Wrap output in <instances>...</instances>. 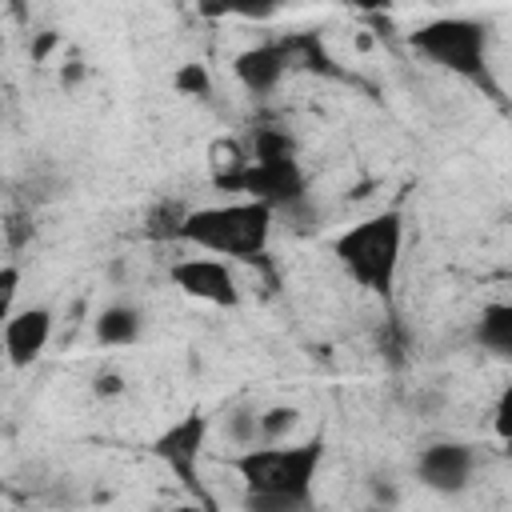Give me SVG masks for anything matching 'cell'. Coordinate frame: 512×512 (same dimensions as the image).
<instances>
[{"label":"cell","mask_w":512,"mask_h":512,"mask_svg":"<svg viewBox=\"0 0 512 512\" xmlns=\"http://www.w3.org/2000/svg\"><path fill=\"white\" fill-rule=\"evenodd\" d=\"M244 480V508L256 512H292L312 504V484L324 464V436L300 444H252L224 460Z\"/></svg>","instance_id":"obj_1"},{"label":"cell","mask_w":512,"mask_h":512,"mask_svg":"<svg viewBox=\"0 0 512 512\" xmlns=\"http://www.w3.org/2000/svg\"><path fill=\"white\" fill-rule=\"evenodd\" d=\"M272 224H276L272 204L240 196V200H224V204L188 208L176 240H184L200 252L224 256V260H256L268 252Z\"/></svg>","instance_id":"obj_2"},{"label":"cell","mask_w":512,"mask_h":512,"mask_svg":"<svg viewBox=\"0 0 512 512\" xmlns=\"http://www.w3.org/2000/svg\"><path fill=\"white\" fill-rule=\"evenodd\" d=\"M332 256L352 284H360L380 300H392L404 260V216L396 208H384L348 224L332 240Z\"/></svg>","instance_id":"obj_3"},{"label":"cell","mask_w":512,"mask_h":512,"mask_svg":"<svg viewBox=\"0 0 512 512\" xmlns=\"http://www.w3.org/2000/svg\"><path fill=\"white\" fill-rule=\"evenodd\" d=\"M416 56L468 84H488V24L472 16H432L408 32Z\"/></svg>","instance_id":"obj_4"},{"label":"cell","mask_w":512,"mask_h":512,"mask_svg":"<svg viewBox=\"0 0 512 512\" xmlns=\"http://www.w3.org/2000/svg\"><path fill=\"white\" fill-rule=\"evenodd\" d=\"M224 192H240V196H252V200H264L272 208L292 212L304 204L308 180H304L300 164L292 160V144L276 132H260L252 160L240 168V176Z\"/></svg>","instance_id":"obj_5"},{"label":"cell","mask_w":512,"mask_h":512,"mask_svg":"<svg viewBox=\"0 0 512 512\" xmlns=\"http://www.w3.org/2000/svg\"><path fill=\"white\" fill-rule=\"evenodd\" d=\"M168 280L188 296V300H200V304H212V308H240V284H236V272L224 256H184L168 268Z\"/></svg>","instance_id":"obj_6"},{"label":"cell","mask_w":512,"mask_h":512,"mask_svg":"<svg viewBox=\"0 0 512 512\" xmlns=\"http://www.w3.org/2000/svg\"><path fill=\"white\" fill-rule=\"evenodd\" d=\"M208 428H212V420L204 416V412H184L180 420H172L148 448H152V456L156 460H164L172 472H176V480L184 484V488H200V456H204V444H208Z\"/></svg>","instance_id":"obj_7"},{"label":"cell","mask_w":512,"mask_h":512,"mask_svg":"<svg viewBox=\"0 0 512 512\" xmlns=\"http://www.w3.org/2000/svg\"><path fill=\"white\" fill-rule=\"evenodd\" d=\"M472 468H476V452L464 440H436L416 456V480L440 496L464 492L472 480Z\"/></svg>","instance_id":"obj_8"},{"label":"cell","mask_w":512,"mask_h":512,"mask_svg":"<svg viewBox=\"0 0 512 512\" xmlns=\"http://www.w3.org/2000/svg\"><path fill=\"white\" fill-rule=\"evenodd\" d=\"M52 328H56V312L48 304H28V308H12L8 320H4V360L12 368H28L44 356L48 340H52Z\"/></svg>","instance_id":"obj_9"},{"label":"cell","mask_w":512,"mask_h":512,"mask_svg":"<svg viewBox=\"0 0 512 512\" xmlns=\"http://www.w3.org/2000/svg\"><path fill=\"white\" fill-rule=\"evenodd\" d=\"M288 48H280V44H252V48H244V52H236V60H232V76H236V84L248 92V96H268V92H276L280 88V80H284V72H288Z\"/></svg>","instance_id":"obj_10"},{"label":"cell","mask_w":512,"mask_h":512,"mask_svg":"<svg viewBox=\"0 0 512 512\" xmlns=\"http://www.w3.org/2000/svg\"><path fill=\"white\" fill-rule=\"evenodd\" d=\"M92 332H96V344L104 348H132L144 336V312L136 304H108L100 308Z\"/></svg>","instance_id":"obj_11"},{"label":"cell","mask_w":512,"mask_h":512,"mask_svg":"<svg viewBox=\"0 0 512 512\" xmlns=\"http://www.w3.org/2000/svg\"><path fill=\"white\" fill-rule=\"evenodd\" d=\"M476 344H480L488 356L512 364V300H492V304L480 308Z\"/></svg>","instance_id":"obj_12"},{"label":"cell","mask_w":512,"mask_h":512,"mask_svg":"<svg viewBox=\"0 0 512 512\" xmlns=\"http://www.w3.org/2000/svg\"><path fill=\"white\" fill-rule=\"evenodd\" d=\"M252 156L236 144V140H216L212 148H208V168H212V184L216 188H228L236 176H240V168L248 164Z\"/></svg>","instance_id":"obj_13"},{"label":"cell","mask_w":512,"mask_h":512,"mask_svg":"<svg viewBox=\"0 0 512 512\" xmlns=\"http://www.w3.org/2000/svg\"><path fill=\"white\" fill-rule=\"evenodd\" d=\"M172 88H176V96L208 100V96H212V72H208V64H204V60H184V64H176Z\"/></svg>","instance_id":"obj_14"},{"label":"cell","mask_w":512,"mask_h":512,"mask_svg":"<svg viewBox=\"0 0 512 512\" xmlns=\"http://www.w3.org/2000/svg\"><path fill=\"white\" fill-rule=\"evenodd\" d=\"M296 424H300V408H292V404H268V408H260V444L288 440L296 432Z\"/></svg>","instance_id":"obj_15"},{"label":"cell","mask_w":512,"mask_h":512,"mask_svg":"<svg viewBox=\"0 0 512 512\" xmlns=\"http://www.w3.org/2000/svg\"><path fill=\"white\" fill-rule=\"evenodd\" d=\"M224 432L236 448H252L260 444V408L252 404H236L228 416H224Z\"/></svg>","instance_id":"obj_16"},{"label":"cell","mask_w":512,"mask_h":512,"mask_svg":"<svg viewBox=\"0 0 512 512\" xmlns=\"http://www.w3.org/2000/svg\"><path fill=\"white\" fill-rule=\"evenodd\" d=\"M284 4H288V0H236V4H232V16L252 20V24H264V20H272Z\"/></svg>","instance_id":"obj_17"},{"label":"cell","mask_w":512,"mask_h":512,"mask_svg":"<svg viewBox=\"0 0 512 512\" xmlns=\"http://www.w3.org/2000/svg\"><path fill=\"white\" fill-rule=\"evenodd\" d=\"M124 388H128V380H124L116 368H100V372L92 376V392H96V400H116V396H124Z\"/></svg>","instance_id":"obj_18"},{"label":"cell","mask_w":512,"mask_h":512,"mask_svg":"<svg viewBox=\"0 0 512 512\" xmlns=\"http://www.w3.org/2000/svg\"><path fill=\"white\" fill-rule=\"evenodd\" d=\"M492 432H496L500 440H512V384L500 392V400H496V408H492Z\"/></svg>","instance_id":"obj_19"},{"label":"cell","mask_w":512,"mask_h":512,"mask_svg":"<svg viewBox=\"0 0 512 512\" xmlns=\"http://www.w3.org/2000/svg\"><path fill=\"white\" fill-rule=\"evenodd\" d=\"M16 292H20V268L8 260L4 268H0V300L12 308V300H16Z\"/></svg>","instance_id":"obj_20"},{"label":"cell","mask_w":512,"mask_h":512,"mask_svg":"<svg viewBox=\"0 0 512 512\" xmlns=\"http://www.w3.org/2000/svg\"><path fill=\"white\" fill-rule=\"evenodd\" d=\"M232 4H236V0H192V8H196L204 20H224V16H232Z\"/></svg>","instance_id":"obj_21"},{"label":"cell","mask_w":512,"mask_h":512,"mask_svg":"<svg viewBox=\"0 0 512 512\" xmlns=\"http://www.w3.org/2000/svg\"><path fill=\"white\" fill-rule=\"evenodd\" d=\"M56 44H60V36H56V32H40V36H36V44H32V60L40 64Z\"/></svg>","instance_id":"obj_22"},{"label":"cell","mask_w":512,"mask_h":512,"mask_svg":"<svg viewBox=\"0 0 512 512\" xmlns=\"http://www.w3.org/2000/svg\"><path fill=\"white\" fill-rule=\"evenodd\" d=\"M344 4H348L352 12H368V16H372V12H384V8H392V0H344Z\"/></svg>","instance_id":"obj_23"},{"label":"cell","mask_w":512,"mask_h":512,"mask_svg":"<svg viewBox=\"0 0 512 512\" xmlns=\"http://www.w3.org/2000/svg\"><path fill=\"white\" fill-rule=\"evenodd\" d=\"M372 492H376V500H388V504L396 500V488H392L388 480H384V484H380V480H372Z\"/></svg>","instance_id":"obj_24"},{"label":"cell","mask_w":512,"mask_h":512,"mask_svg":"<svg viewBox=\"0 0 512 512\" xmlns=\"http://www.w3.org/2000/svg\"><path fill=\"white\" fill-rule=\"evenodd\" d=\"M4 8H8L12 16H20V20H24V12H28V0H4Z\"/></svg>","instance_id":"obj_25"},{"label":"cell","mask_w":512,"mask_h":512,"mask_svg":"<svg viewBox=\"0 0 512 512\" xmlns=\"http://www.w3.org/2000/svg\"><path fill=\"white\" fill-rule=\"evenodd\" d=\"M172 4H184V0H172Z\"/></svg>","instance_id":"obj_26"}]
</instances>
